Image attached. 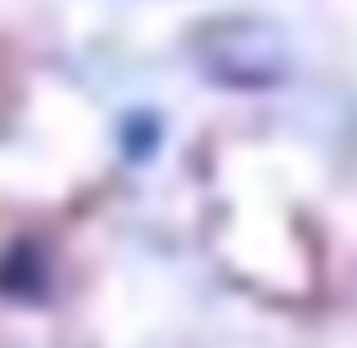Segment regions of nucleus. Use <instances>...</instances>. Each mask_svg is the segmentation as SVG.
Masks as SVG:
<instances>
[{
  "mask_svg": "<svg viewBox=\"0 0 357 348\" xmlns=\"http://www.w3.org/2000/svg\"><path fill=\"white\" fill-rule=\"evenodd\" d=\"M41 285V262L32 258L27 249L9 253L5 262H0V289H9V294H27V289Z\"/></svg>",
  "mask_w": 357,
  "mask_h": 348,
  "instance_id": "nucleus-1",
  "label": "nucleus"
}]
</instances>
